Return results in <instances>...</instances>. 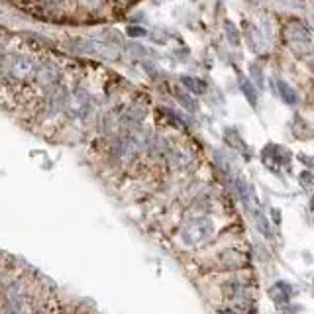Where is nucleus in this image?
<instances>
[{
    "label": "nucleus",
    "mask_w": 314,
    "mask_h": 314,
    "mask_svg": "<svg viewBox=\"0 0 314 314\" xmlns=\"http://www.w3.org/2000/svg\"><path fill=\"white\" fill-rule=\"evenodd\" d=\"M285 42L296 53H308L314 49V38L310 30L300 22H289L285 26Z\"/></svg>",
    "instance_id": "4"
},
{
    "label": "nucleus",
    "mask_w": 314,
    "mask_h": 314,
    "mask_svg": "<svg viewBox=\"0 0 314 314\" xmlns=\"http://www.w3.org/2000/svg\"><path fill=\"white\" fill-rule=\"evenodd\" d=\"M61 83H63L61 65L51 57H40V63H38V69H36V75H34V81H32V87L36 89L40 98L49 94Z\"/></svg>",
    "instance_id": "2"
},
{
    "label": "nucleus",
    "mask_w": 314,
    "mask_h": 314,
    "mask_svg": "<svg viewBox=\"0 0 314 314\" xmlns=\"http://www.w3.org/2000/svg\"><path fill=\"white\" fill-rule=\"evenodd\" d=\"M224 32H226L228 42H230L234 47H238V45H240V32H238V28H236L232 22H226V24H224Z\"/></svg>",
    "instance_id": "10"
},
{
    "label": "nucleus",
    "mask_w": 314,
    "mask_h": 314,
    "mask_svg": "<svg viewBox=\"0 0 314 314\" xmlns=\"http://www.w3.org/2000/svg\"><path fill=\"white\" fill-rule=\"evenodd\" d=\"M181 83H183L185 89H189V90L195 92V94H202V92L206 90V83L201 81V79H197V77H183Z\"/></svg>",
    "instance_id": "9"
},
{
    "label": "nucleus",
    "mask_w": 314,
    "mask_h": 314,
    "mask_svg": "<svg viewBox=\"0 0 314 314\" xmlns=\"http://www.w3.org/2000/svg\"><path fill=\"white\" fill-rule=\"evenodd\" d=\"M226 141H230L232 147H236V149H240V151L246 153V143H244V139L240 137V134H238L236 130H228V132H226Z\"/></svg>",
    "instance_id": "11"
},
{
    "label": "nucleus",
    "mask_w": 314,
    "mask_h": 314,
    "mask_svg": "<svg viewBox=\"0 0 314 314\" xmlns=\"http://www.w3.org/2000/svg\"><path fill=\"white\" fill-rule=\"evenodd\" d=\"M165 159L169 161V167H171V169L183 171V169H187V167L193 163V155H191L187 149H183V147H171Z\"/></svg>",
    "instance_id": "5"
},
{
    "label": "nucleus",
    "mask_w": 314,
    "mask_h": 314,
    "mask_svg": "<svg viewBox=\"0 0 314 314\" xmlns=\"http://www.w3.org/2000/svg\"><path fill=\"white\" fill-rule=\"evenodd\" d=\"M214 236V222L208 216H197L193 220H189L183 226L181 232V240L185 246L195 247V246H202L206 244L210 238Z\"/></svg>",
    "instance_id": "3"
},
{
    "label": "nucleus",
    "mask_w": 314,
    "mask_h": 314,
    "mask_svg": "<svg viewBox=\"0 0 314 314\" xmlns=\"http://www.w3.org/2000/svg\"><path fill=\"white\" fill-rule=\"evenodd\" d=\"M253 218H255V226H257V230H259L265 238H271V226H269V220H267L261 212L253 214Z\"/></svg>",
    "instance_id": "12"
},
{
    "label": "nucleus",
    "mask_w": 314,
    "mask_h": 314,
    "mask_svg": "<svg viewBox=\"0 0 314 314\" xmlns=\"http://www.w3.org/2000/svg\"><path fill=\"white\" fill-rule=\"evenodd\" d=\"M277 89H279V94H281V98L287 102V104H296L298 102V94H296V90L289 85V83H285V81H277Z\"/></svg>",
    "instance_id": "7"
},
{
    "label": "nucleus",
    "mask_w": 314,
    "mask_h": 314,
    "mask_svg": "<svg viewBox=\"0 0 314 314\" xmlns=\"http://www.w3.org/2000/svg\"><path fill=\"white\" fill-rule=\"evenodd\" d=\"M291 294H292V289H291V285H287L285 281H279V283H275L271 289H269V296L275 300V304H287L289 300H291Z\"/></svg>",
    "instance_id": "6"
},
{
    "label": "nucleus",
    "mask_w": 314,
    "mask_h": 314,
    "mask_svg": "<svg viewBox=\"0 0 314 314\" xmlns=\"http://www.w3.org/2000/svg\"><path fill=\"white\" fill-rule=\"evenodd\" d=\"M96 116V104L90 94V90L83 85H73L69 94V104L65 112V120L71 124H89Z\"/></svg>",
    "instance_id": "1"
},
{
    "label": "nucleus",
    "mask_w": 314,
    "mask_h": 314,
    "mask_svg": "<svg viewBox=\"0 0 314 314\" xmlns=\"http://www.w3.org/2000/svg\"><path fill=\"white\" fill-rule=\"evenodd\" d=\"M312 181H314V179H312L310 173H302V175H300V183H302L304 187H306V185H312Z\"/></svg>",
    "instance_id": "17"
},
{
    "label": "nucleus",
    "mask_w": 314,
    "mask_h": 314,
    "mask_svg": "<svg viewBox=\"0 0 314 314\" xmlns=\"http://www.w3.org/2000/svg\"><path fill=\"white\" fill-rule=\"evenodd\" d=\"M291 2H292L294 6H300V4H302V0H291Z\"/></svg>",
    "instance_id": "18"
},
{
    "label": "nucleus",
    "mask_w": 314,
    "mask_h": 314,
    "mask_svg": "<svg viewBox=\"0 0 314 314\" xmlns=\"http://www.w3.org/2000/svg\"><path fill=\"white\" fill-rule=\"evenodd\" d=\"M177 98H179V102L189 110V112H197V102H195V98L189 94V92H177Z\"/></svg>",
    "instance_id": "13"
},
{
    "label": "nucleus",
    "mask_w": 314,
    "mask_h": 314,
    "mask_svg": "<svg viewBox=\"0 0 314 314\" xmlns=\"http://www.w3.org/2000/svg\"><path fill=\"white\" fill-rule=\"evenodd\" d=\"M222 261H224L226 267H240V265H242V257H240L238 253H234V251L222 253Z\"/></svg>",
    "instance_id": "14"
},
{
    "label": "nucleus",
    "mask_w": 314,
    "mask_h": 314,
    "mask_svg": "<svg viewBox=\"0 0 314 314\" xmlns=\"http://www.w3.org/2000/svg\"><path fill=\"white\" fill-rule=\"evenodd\" d=\"M128 34L134 36V38H139V36H145V30H141V28H128Z\"/></svg>",
    "instance_id": "16"
},
{
    "label": "nucleus",
    "mask_w": 314,
    "mask_h": 314,
    "mask_svg": "<svg viewBox=\"0 0 314 314\" xmlns=\"http://www.w3.org/2000/svg\"><path fill=\"white\" fill-rule=\"evenodd\" d=\"M240 89H242V92H244V96L247 98V102L255 108L257 106V98H259V94H257V89H255V85L249 81V79H242L240 81Z\"/></svg>",
    "instance_id": "8"
},
{
    "label": "nucleus",
    "mask_w": 314,
    "mask_h": 314,
    "mask_svg": "<svg viewBox=\"0 0 314 314\" xmlns=\"http://www.w3.org/2000/svg\"><path fill=\"white\" fill-rule=\"evenodd\" d=\"M249 71H251V79L255 81V85H257V87H263V71L259 69V65H251Z\"/></svg>",
    "instance_id": "15"
}]
</instances>
